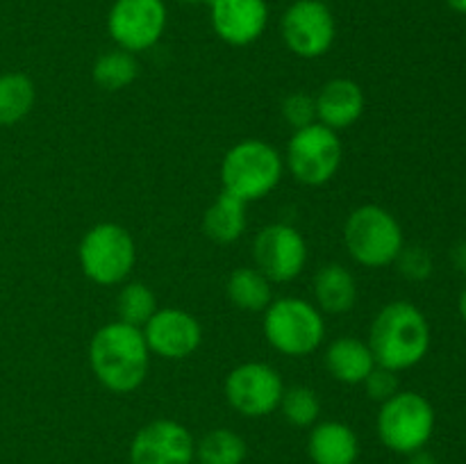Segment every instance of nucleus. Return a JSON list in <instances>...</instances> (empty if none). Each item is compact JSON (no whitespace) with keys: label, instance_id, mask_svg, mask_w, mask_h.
<instances>
[{"label":"nucleus","instance_id":"f257e3e1","mask_svg":"<svg viewBox=\"0 0 466 464\" xmlns=\"http://www.w3.org/2000/svg\"><path fill=\"white\" fill-rule=\"evenodd\" d=\"M150 350L141 328L123 321L100 328L89 344V364L105 389L130 394L144 385L148 376Z\"/></svg>","mask_w":466,"mask_h":464},{"label":"nucleus","instance_id":"f03ea898","mask_svg":"<svg viewBox=\"0 0 466 464\" xmlns=\"http://www.w3.org/2000/svg\"><path fill=\"white\" fill-rule=\"evenodd\" d=\"M367 344L378 367L399 373L417 367L426 358L431 348V326L417 305L394 300L373 318Z\"/></svg>","mask_w":466,"mask_h":464},{"label":"nucleus","instance_id":"7ed1b4c3","mask_svg":"<svg viewBox=\"0 0 466 464\" xmlns=\"http://www.w3.org/2000/svg\"><path fill=\"white\" fill-rule=\"evenodd\" d=\"M285 159L262 139H244L232 146L221 162L223 191L244 203L264 198L280 182Z\"/></svg>","mask_w":466,"mask_h":464},{"label":"nucleus","instance_id":"20e7f679","mask_svg":"<svg viewBox=\"0 0 466 464\" xmlns=\"http://www.w3.org/2000/svg\"><path fill=\"white\" fill-rule=\"evenodd\" d=\"M344 244L350 257L367 268L390 267L403 250V230L380 205H362L346 218Z\"/></svg>","mask_w":466,"mask_h":464},{"label":"nucleus","instance_id":"39448f33","mask_svg":"<svg viewBox=\"0 0 466 464\" xmlns=\"http://www.w3.org/2000/svg\"><path fill=\"white\" fill-rule=\"evenodd\" d=\"M264 337L282 355L314 353L326 337L321 309L296 296L271 300L264 309Z\"/></svg>","mask_w":466,"mask_h":464},{"label":"nucleus","instance_id":"423d86ee","mask_svg":"<svg viewBox=\"0 0 466 464\" xmlns=\"http://www.w3.org/2000/svg\"><path fill=\"white\" fill-rule=\"evenodd\" d=\"M82 273L103 287L121 285L137 262V246L130 232L118 223H98L91 227L77 248Z\"/></svg>","mask_w":466,"mask_h":464},{"label":"nucleus","instance_id":"0eeeda50","mask_svg":"<svg viewBox=\"0 0 466 464\" xmlns=\"http://www.w3.org/2000/svg\"><path fill=\"white\" fill-rule=\"evenodd\" d=\"M378 437L390 450L414 455L431 441L435 430V409L417 391H399L385 400L378 414Z\"/></svg>","mask_w":466,"mask_h":464},{"label":"nucleus","instance_id":"6e6552de","mask_svg":"<svg viewBox=\"0 0 466 464\" xmlns=\"http://www.w3.org/2000/svg\"><path fill=\"white\" fill-rule=\"evenodd\" d=\"M344 157L339 135L321 123L300 127L287 146V168L308 187H321L337 176Z\"/></svg>","mask_w":466,"mask_h":464},{"label":"nucleus","instance_id":"1a4fd4ad","mask_svg":"<svg viewBox=\"0 0 466 464\" xmlns=\"http://www.w3.org/2000/svg\"><path fill=\"white\" fill-rule=\"evenodd\" d=\"M280 35L296 57H323L335 44V14L326 0H294L280 18Z\"/></svg>","mask_w":466,"mask_h":464},{"label":"nucleus","instance_id":"9d476101","mask_svg":"<svg viewBox=\"0 0 466 464\" xmlns=\"http://www.w3.org/2000/svg\"><path fill=\"white\" fill-rule=\"evenodd\" d=\"M168 23L164 0H114L107 32L121 50L137 55L159 44Z\"/></svg>","mask_w":466,"mask_h":464},{"label":"nucleus","instance_id":"9b49d317","mask_svg":"<svg viewBox=\"0 0 466 464\" xmlns=\"http://www.w3.org/2000/svg\"><path fill=\"white\" fill-rule=\"evenodd\" d=\"M282 394H285L282 376L264 362L239 364L226 378L228 403L244 417H267L280 408Z\"/></svg>","mask_w":466,"mask_h":464},{"label":"nucleus","instance_id":"f8f14e48","mask_svg":"<svg viewBox=\"0 0 466 464\" xmlns=\"http://www.w3.org/2000/svg\"><path fill=\"white\" fill-rule=\"evenodd\" d=\"M255 264L271 282H289L308 262V244L294 226L271 223L258 232L253 244Z\"/></svg>","mask_w":466,"mask_h":464},{"label":"nucleus","instance_id":"ddd939ff","mask_svg":"<svg viewBox=\"0 0 466 464\" xmlns=\"http://www.w3.org/2000/svg\"><path fill=\"white\" fill-rule=\"evenodd\" d=\"M194 458V437L173 419L146 423L130 444V464H191Z\"/></svg>","mask_w":466,"mask_h":464},{"label":"nucleus","instance_id":"4468645a","mask_svg":"<svg viewBox=\"0 0 466 464\" xmlns=\"http://www.w3.org/2000/svg\"><path fill=\"white\" fill-rule=\"evenodd\" d=\"M141 330L150 353L164 359L189 358L203 341L198 318L176 308H159Z\"/></svg>","mask_w":466,"mask_h":464},{"label":"nucleus","instance_id":"2eb2a0df","mask_svg":"<svg viewBox=\"0 0 466 464\" xmlns=\"http://www.w3.org/2000/svg\"><path fill=\"white\" fill-rule=\"evenodd\" d=\"M209 21L221 41L230 45H250L268 25L267 0H212Z\"/></svg>","mask_w":466,"mask_h":464},{"label":"nucleus","instance_id":"dca6fc26","mask_svg":"<svg viewBox=\"0 0 466 464\" xmlns=\"http://www.w3.org/2000/svg\"><path fill=\"white\" fill-rule=\"evenodd\" d=\"M317 121L330 130H346L364 114V91L350 77H335L326 82L317 96Z\"/></svg>","mask_w":466,"mask_h":464},{"label":"nucleus","instance_id":"f3484780","mask_svg":"<svg viewBox=\"0 0 466 464\" xmlns=\"http://www.w3.org/2000/svg\"><path fill=\"white\" fill-rule=\"evenodd\" d=\"M309 458L314 464H355L360 441L353 428L341 421L317 423L308 439Z\"/></svg>","mask_w":466,"mask_h":464},{"label":"nucleus","instance_id":"a211bd4d","mask_svg":"<svg viewBox=\"0 0 466 464\" xmlns=\"http://www.w3.org/2000/svg\"><path fill=\"white\" fill-rule=\"evenodd\" d=\"M326 367L335 380L344 385H362L376 368L371 348L358 337H339L326 348Z\"/></svg>","mask_w":466,"mask_h":464},{"label":"nucleus","instance_id":"6ab92c4d","mask_svg":"<svg viewBox=\"0 0 466 464\" xmlns=\"http://www.w3.org/2000/svg\"><path fill=\"white\" fill-rule=\"evenodd\" d=\"M317 308L328 314H346L358 300V282L353 273L341 264H328L314 276Z\"/></svg>","mask_w":466,"mask_h":464},{"label":"nucleus","instance_id":"aec40b11","mask_svg":"<svg viewBox=\"0 0 466 464\" xmlns=\"http://www.w3.org/2000/svg\"><path fill=\"white\" fill-rule=\"evenodd\" d=\"M246 205L237 196L221 191L203 217V230L217 244H232L246 232Z\"/></svg>","mask_w":466,"mask_h":464},{"label":"nucleus","instance_id":"412c9836","mask_svg":"<svg viewBox=\"0 0 466 464\" xmlns=\"http://www.w3.org/2000/svg\"><path fill=\"white\" fill-rule=\"evenodd\" d=\"M226 294L235 308L244 312H264L271 305V280L259 268L239 267L230 273Z\"/></svg>","mask_w":466,"mask_h":464},{"label":"nucleus","instance_id":"4be33fe9","mask_svg":"<svg viewBox=\"0 0 466 464\" xmlns=\"http://www.w3.org/2000/svg\"><path fill=\"white\" fill-rule=\"evenodd\" d=\"M35 82L25 73H3L0 76V126L9 127L21 123L35 107Z\"/></svg>","mask_w":466,"mask_h":464},{"label":"nucleus","instance_id":"5701e85b","mask_svg":"<svg viewBox=\"0 0 466 464\" xmlns=\"http://www.w3.org/2000/svg\"><path fill=\"white\" fill-rule=\"evenodd\" d=\"M139 76V64L127 50H109L94 64V82L105 91H121L130 86Z\"/></svg>","mask_w":466,"mask_h":464},{"label":"nucleus","instance_id":"b1692460","mask_svg":"<svg viewBox=\"0 0 466 464\" xmlns=\"http://www.w3.org/2000/svg\"><path fill=\"white\" fill-rule=\"evenodd\" d=\"M246 441L228 428L209 430L196 446L200 464H241L246 459Z\"/></svg>","mask_w":466,"mask_h":464},{"label":"nucleus","instance_id":"393cba45","mask_svg":"<svg viewBox=\"0 0 466 464\" xmlns=\"http://www.w3.org/2000/svg\"><path fill=\"white\" fill-rule=\"evenodd\" d=\"M157 309V298H155L153 289L144 285V282H130V285H126L118 291V321L127 323V326L144 328Z\"/></svg>","mask_w":466,"mask_h":464},{"label":"nucleus","instance_id":"a878e982","mask_svg":"<svg viewBox=\"0 0 466 464\" xmlns=\"http://www.w3.org/2000/svg\"><path fill=\"white\" fill-rule=\"evenodd\" d=\"M280 409L291 426L309 428L317 423L319 414H321V400H319L317 391L314 389L296 385L285 389L280 400Z\"/></svg>","mask_w":466,"mask_h":464},{"label":"nucleus","instance_id":"bb28decb","mask_svg":"<svg viewBox=\"0 0 466 464\" xmlns=\"http://www.w3.org/2000/svg\"><path fill=\"white\" fill-rule=\"evenodd\" d=\"M282 118L294 130H300V127H308L312 123H317V100H314V96L303 94V91H296V94L287 96L282 100Z\"/></svg>","mask_w":466,"mask_h":464},{"label":"nucleus","instance_id":"cd10ccee","mask_svg":"<svg viewBox=\"0 0 466 464\" xmlns=\"http://www.w3.org/2000/svg\"><path fill=\"white\" fill-rule=\"evenodd\" d=\"M396 264H399V271L410 280H423L432 273L431 255H428L426 248H419V246H412V248L403 246V250L396 257Z\"/></svg>","mask_w":466,"mask_h":464},{"label":"nucleus","instance_id":"c85d7f7f","mask_svg":"<svg viewBox=\"0 0 466 464\" xmlns=\"http://www.w3.org/2000/svg\"><path fill=\"white\" fill-rule=\"evenodd\" d=\"M362 385L364 389H367L369 398L378 400V403H385V400H390L391 396L400 391L396 371H391V368H385V367H378V364L376 368L369 373L367 380H364Z\"/></svg>","mask_w":466,"mask_h":464},{"label":"nucleus","instance_id":"c756f323","mask_svg":"<svg viewBox=\"0 0 466 464\" xmlns=\"http://www.w3.org/2000/svg\"><path fill=\"white\" fill-rule=\"evenodd\" d=\"M453 262H455V267L462 268V271L466 273V241L453 248Z\"/></svg>","mask_w":466,"mask_h":464},{"label":"nucleus","instance_id":"7c9ffc66","mask_svg":"<svg viewBox=\"0 0 466 464\" xmlns=\"http://www.w3.org/2000/svg\"><path fill=\"white\" fill-rule=\"evenodd\" d=\"M446 5H449L451 9H455V12L466 14V0H446Z\"/></svg>","mask_w":466,"mask_h":464},{"label":"nucleus","instance_id":"2f4dec72","mask_svg":"<svg viewBox=\"0 0 466 464\" xmlns=\"http://www.w3.org/2000/svg\"><path fill=\"white\" fill-rule=\"evenodd\" d=\"M460 314H462V318L466 321V289L462 291V298H460Z\"/></svg>","mask_w":466,"mask_h":464},{"label":"nucleus","instance_id":"473e14b6","mask_svg":"<svg viewBox=\"0 0 466 464\" xmlns=\"http://www.w3.org/2000/svg\"><path fill=\"white\" fill-rule=\"evenodd\" d=\"M185 3H189V5H209L212 0H185Z\"/></svg>","mask_w":466,"mask_h":464}]
</instances>
